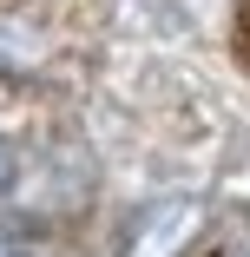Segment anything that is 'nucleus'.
Masks as SVG:
<instances>
[{"label":"nucleus","instance_id":"obj_1","mask_svg":"<svg viewBox=\"0 0 250 257\" xmlns=\"http://www.w3.org/2000/svg\"><path fill=\"white\" fill-rule=\"evenodd\" d=\"M197 231V204L191 198H165V204H145L125 231V257H171L184 237Z\"/></svg>","mask_w":250,"mask_h":257},{"label":"nucleus","instance_id":"obj_2","mask_svg":"<svg viewBox=\"0 0 250 257\" xmlns=\"http://www.w3.org/2000/svg\"><path fill=\"white\" fill-rule=\"evenodd\" d=\"M14 185H20V145H14V139H0V198H7Z\"/></svg>","mask_w":250,"mask_h":257},{"label":"nucleus","instance_id":"obj_3","mask_svg":"<svg viewBox=\"0 0 250 257\" xmlns=\"http://www.w3.org/2000/svg\"><path fill=\"white\" fill-rule=\"evenodd\" d=\"M217 257H250V231H237V237H224V250Z\"/></svg>","mask_w":250,"mask_h":257},{"label":"nucleus","instance_id":"obj_4","mask_svg":"<svg viewBox=\"0 0 250 257\" xmlns=\"http://www.w3.org/2000/svg\"><path fill=\"white\" fill-rule=\"evenodd\" d=\"M7 257H33V250H7Z\"/></svg>","mask_w":250,"mask_h":257}]
</instances>
